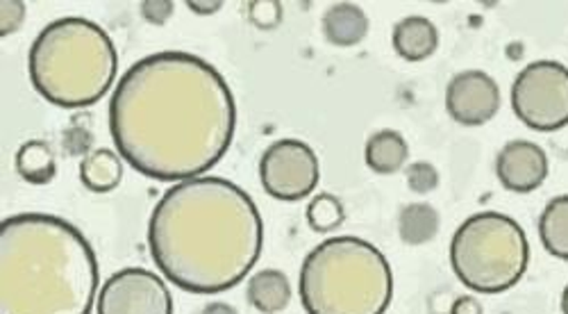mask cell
<instances>
[{
    "label": "cell",
    "instance_id": "obj_12",
    "mask_svg": "<svg viewBox=\"0 0 568 314\" xmlns=\"http://www.w3.org/2000/svg\"><path fill=\"white\" fill-rule=\"evenodd\" d=\"M392 43L403 60L423 62L437 53L439 30L425 17H405L394 26Z\"/></svg>",
    "mask_w": 568,
    "mask_h": 314
},
{
    "label": "cell",
    "instance_id": "obj_14",
    "mask_svg": "<svg viewBox=\"0 0 568 314\" xmlns=\"http://www.w3.org/2000/svg\"><path fill=\"white\" fill-rule=\"evenodd\" d=\"M409 158V146L398 130H377L373 132L366 146L364 160L366 166L381 175L398 173Z\"/></svg>",
    "mask_w": 568,
    "mask_h": 314
},
{
    "label": "cell",
    "instance_id": "obj_2",
    "mask_svg": "<svg viewBox=\"0 0 568 314\" xmlns=\"http://www.w3.org/2000/svg\"><path fill=\"white\" fill-rule=\"evenodd\" d=\"M155 266L189 294H221L240 285L264 249L255 201L219 175L175 183L149 221Z\"/></svg>",
    "mask_w": 568,
    "mask_h": 314
},
{
    "label": "cell",
    "instance_id": "obj_1",
    "mask_svg": "<svg viewBox=\"0 0 568 314\" xmlns=\"http://www.w3.org/2000/svg\"><path fill=\"white\" fill-rule=\"evenodd\" d=\"M236 103L223 73L199 55L162 51L134 62L110 99V134L141 175L184 183L227 153Z\"/></svg>",
    "mask_w": 568,
    "mask_h": 314
},
{
    "label": "cell",
    "instance_id": "obj_24",
    "mask_svg": "<svg viewBox=\"0 0 568 314\" xmlns=\"http://www.w3.org/2000/svg\"><path fill=\"white\" fill-rule=\"evenodd\" d=\"M173 10V0H144V3H141V17L153 26H164L171 19Z\"/></svg>",
    "mask_w": 568,
    "mask_h": 314
},
{
    "label": "cell",
    "instance_id": "obj_5",
    "mask_svg": "<svg viewBox=\"0 0 568 314\" xmlns=\"http://www.w3.org/2000/svg\"><path fill=\"white\" fill-rule=\"evenodd\" d=\"M298 294L307 314H385L394 298V274L371 242L329 237L307 253Z\"/></svg>",
    "mask_w": 568,
    "mask_h": 314
},
{
    "label": "cell",
    "instance_id": "obj_15",
    "mask_svg": "<svg viewBox=\"0 0 568 314\" xmlns=\"http://www.w3.org/2000/svg\"><path fill=\"white\" fill-rule=\"evenodd\" d=\"M251 305L262 314H277L292 303V283L277 269H262L246 287Z\"/></svg>",
    "mask_w": 568,
    "mask_h": 314
},
{
    "label": "cell",
    "instance_id": "obj_25",
    "mask_svg": "<svg viewBox=\"0 0 568 314\" xmlns=\"http://www.w3.org/2000/svg\"><path fill=\"white\" fill-rule=\"evenodd\" d=\"M64 149L69 155H89L91 153V134L84 128L78 130H67L64 134Z\"/></svg>",
    "mask_w": 568,
    "mask_h": 314
},
{
    "label": "cell",
    "instance_id": "obj_8",
    "mask_svg": "<svg viewBox=\"0 0 568 314\" xmlns=\"http://www.w3.org/2000/svg\"><path fill=\"white\" fill-rule=\"evenodd\" d=\"M318 158L301 140H277L260 160L262 188L275 201L296 203L307 199L318 185Z\"/></svg>",
    "mask_w": 568,
    "mask_h": 314
},
{
    "label": "cell",
    "instance_id": "obj_16",
    "mask_svg": "<svg viewBox=\"0 0 568 314\" xmlns=\"http://www.w3.org/2000/svg\"><path fill=\"white\" fill-rule=\"evenodd\" d=\"M123 181V162L110 149L91 151L80 164V183L97 194L114 192Z\"/></svg>",
    "mask_w": 568,
    "mask_h": 314
},
{
    "label": "cell",
    "instance_id": "obj_17",
    "mask_svg": "<svg viewBox=\"0 0 568 314\" xmlns=\"http://www.w3.org/2000/svg\"><path fill=\"white\" fill-rule=\"evenodd\" d=\"M14 164H17V171L23 181L34 188L49 185L58 173V162H55L53 149L39 140H30V142L21 144V149L17 151Z\"/></svg>",
    "mask_w": 568,
    "mask_h": 314
},
{
    "label": "cell",
    "instance_id": "obj_13",
    "mask_svg": "<svg viewBox=\"0 0 568 314\" xmlns=\"http://www.w3.org/2000/svg\"><path fill=\"white\" fill-rule=\"evenodd\" d=\"M368 17L359 6L337 3L323 14V34L333 47L351 49L362 43L368 34Z\"/></svg>",
    "mask_w": 568,
    "mask_h": 314
},
{
    "label": "cell",
    "instance_id": "obj_18",
    "mask_svg": "<svg viewBox=\"0 0 568 314\" xmlns=\"http://www.w3.org/2000/svg\"><path fill=\"white\" fill-rule=\"evenodd\" d=\"M539 240L544 249L568 262V194L552 199L539 216Z\"/></svg>",
    "mask_w": 568,
    "mask_h": 314
},
{
    "label": "cell",
    "instance_id": "obj_6",
    "mask_svg": "<svg viewBox=\"0 0 568 314\" xmlns=\"http://www.w3.org/2000/svg\"><path fill=\"white\" fill-rule=\"evenodd\" d=\"M528 264V235L516 219L503 212L473 214L453 235L450 266L470 292L503 294L524 278Z\"/></svg>",
    "mask_w": 568,
    "mask_h": 314
},
{
    "label": "cell",
    "instance_id": "obj_20",
    "mask_svg": "<svg viewBox=\"0 0 568 314\" xmlns=\"http://www.w3.org/2000/svg\"><path fill=\"white\" fill-rule=\"evenodd\" d=\"M346 221L342 201L333 194H316L307 205V223L314 233H333Z\"/></svg>",
    "mask_w": 568,
    "mask_h": 314
},
{
    "label": "cell",
    "instance_id": "obj_10",
    "mask_svg": "<svg viewBox=\"0 0 568 314\" xmlns=\"http://www.w3.org/2000/svg\"><path fill=\"white\" fill-rule=\"evenodd\" d=\"M446 110L459 125H485L500 110V87L485 71H462L446 87Z\"/></svg>",
    "mask_w": 568,
    "mask_h": 314
},
{
    "label": "cell",
    "instance_id": "obj_29",
    "mask_svg": "<svg viewBox=\"0 0 568 314\" xmlns=\"http://www.w3.org/2000/svg\"><path fill=\"white\" fill-rule=\"evenodd\" d=\"M561 312L568 314V285H566L564 292H561Z\"/></svg>",
    "mask_w": 568,
    "mask_h": 314
},
{
    "label": "cell",
    "instance_id": "obj_3",
    "mask_svg": "<svg viewBox=\"0 0 568 314\" xmlns=\"http://www.w3.org/2000/svg\"><path fill=\"white\" fill-rule=\"evenodd\" d=\"M99 257L73 223L23 212L0 223V314H91Z\"/></svg>",
    "mask_w": 568,
    "mask_h": 314
},
{
    "label": "cell",
    "instance_id": "obj_27",
    "mask_svg": "<svg viewBox=\"0 0 568 314\" xmlns=\"http://www.w3.org/2000/svg\"><path fill=\"white\" fill-rule=\"evenodd\" d=\"M189 10L201 17H210L216 14L223 8V0H189Z\"/></svg>",
    "mask_w": 568,
    "mask_h": 314
},
{
    "label": "cell",
    "instance_id": "obj_23",
    "mask_svg": "<svg viewBox=\"0 0 568 314\" xmlns=\"http://www.w3.org/2000/svg\"><path fill=\"white\" fill-rule=\"evenodd\" d=\"M26 19V3L21 0H3L0 3V37H10L14 34Z\"/></svg>",
    "mask_w": 568,
    "mask_h": 314
},
{
    "label": "cell",
    "instance_id": "obj_28",
    "mask_svg": "<svg viewBox=\"0 0 568 314\" xmlns=\"http://www.w3.org/2000/svg\"><path fill=\"white\" fill-rule=\"evenodd\" d=\"M201 314H240V312H236V307H232L230 303L212 301V303H207V305L201 310Z\"/></svg>",
    "mask_w": 568,
    "mask_h": 314
},
{
    "label": "cell",
    "instance_id": "obj_9",
    "mask_svg": "<svg viewBox=\"0 0 568 314\" xmlns=\"http://www.w3.org/2000/svg\"><path fill=\"white\" fill-rule=\"evenodd\" d=\"M97 314H173V296L158 274L128 266L103 285Z\"/></svg>",
    "mask_w": 568,
    "mask_h": 314
},
{
    "label": "cell",
    "instance_id": "obj_22",
    "mask_svg": "<svg viewBox=\"0 0 568 314\" xmlns=\"http://www.w3.org/2000/svg\"><path fill=\"white\" fill-rule=\"evenodd\" d=\"M248 19L262 30H271L282 21V3L275 0H253L248 3Z\"/></svg>",
    "mask_w": 568,
    "mask_h": 314
},
{
    "label": "cell",
    "instance_id": "obj_4",
    "mask_svg": "<svg viewBox=\"0 0 568 314\" xmlns=\"http://www.w3.org/2000/svg\"><path fill=\"white\" fill-rule=\"evenodd\" d=\"M37 92L58 108L82 110L99 103L119 73L112 37L89 19L64 17L45 26L28 55Z\"/></svg>",
    "mask_w": 568,
    "mask_h": 314
},
{
    "label": "cell",
    "instance_id": "obj_11",
    "mask_svg": "<svg viewBox=\"0 0 568 314\" xmlns=\"http://www.w3.org/2000/svg\"><path fill=\"white\" fill-rule=\"evenodd\" d=\"M548 155L539 144L528 140L507 142L496 158V175L507 192L530 194L548 178Z\"/></svg>",
    "mask_w": 568,
    "mask_h": 314
},
{
    "label": "cell",
    "instance_id": "obj_21",
    "mask_svg": "<svg viewBox=\"0 0 568 314\" xmlns=\"http://www.w3.org/2000/svg\"><path fill=\"white\" fill-rule=\"evenodd\" d=\"M407 185L414 194H430L439 188V171L430 162H414L407 166Z\"/></svg>",
    "mask_w": 568,
    "mask_h": 314
},
{
    "label": "cell",
    "instance_id": "obj_7",
    "mask_svg": "<svg viewBox=\"0 0 568 314\" xmlns=\"http://www.w3.org/2000/svg\"><path fill=\"white\" fill-rule=\"evenodd\" d=\"M511 110L520 123L537 132L568 125V67L537 60L514 78Z\"/></svg>",
    "mask_w": 568,
    "mask_h": 314
},
{
    "label": "cell",
    "instance_id": "obj_26",
    "mask_svg": "<svg viewBox=\"0 0 568 314\" xmlns=\"http://www.w3.org/2000/svg\"><path fill=\"white\" fill-rule=\"evenodd\" d=\"M450 314H485L483 303L476 296H459L453 307Z\"/></svg>",
    "mask_w": 568,
    "mask_h": 314
},
{
    "label": "cell",
    "instance_id": "obj_19",
    "mask_svg": "<svg viewBox=\"0 0 568 314\" xmlns=\"http://www.w3.org/2000/svg\"><path fill=\"white\" fill-rule=\"evenodd\" d=\"M439 223H442V216L437 207H433L430 203H412L400 210L398 235L409 246L428 244L437 237Z\"/></svg>",
    "mask_w": 568,
    "mask_h": 314
}]
</instances>
